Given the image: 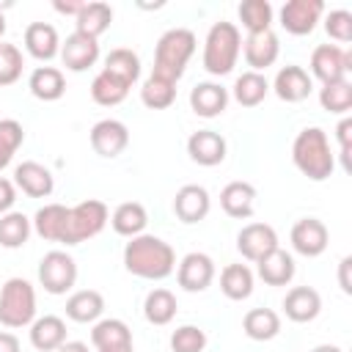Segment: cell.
<instances>
[{
  "label": "cell",
  "mask_w": 352,
  "mask_h": 352,
  "mask_svg": "<svg viewBox=\"0 0 352 352\" xmlns=\"http://www.w3.org/2000/svg\"><path fill=\"white\" fill-rule=\"evenodd\" d=\"M239 52H242V33L234 22H214L204 38V69L212 74V77H223V74H231L236 60H239Z\"/></svg>",
  "instance_id": "277c9868"
},
{
  "label": "cell",
  "mask_w": 352,
  "mask_h": 352,
  "mask_svg": "<svg viewBox=\"0 0 352 352\" xmlns=\"http://www.w3.org/2000/svg\"><path fill=\"white\" fill-rule=\"evenodd\" d=\"M198 38L190 28H170L160 36L157 47H154V77H162L168 82H179L190 58L195 55Z\"/></svg>",
  "instance_id": "3957f363"
},
{
  "label": "cell",
  "mask_w": 352,
  "mask_h": 352,
  "mask_svg": "<svg viewBox=\"0 0 352 352\" xmlns=\"http://www.w3.org/2000/svg\"><path fill=\"white\" fill-rule=\"evenodd\" d=\"M102 352H135V344H121V346H110V349H102Z\"/></svg>",
  "instance_id": "db71d44e"
},
{
  "label": "cell",
  "mask_w": 352,
  "mask_h": 352,
  "mask_svg": "<svg viewBox=\"0 0 352 352\" xmlns=\"http://www.w3.org/2000/svg\"><path fill=\"white\" fill-rule=\"evenodd\" d=\"M176 311H179V305H176V294L170 289H151L143 300V316L154 327L170 324Z\"/></svg>",
  "instance_id": "f546056e"
},
{
  "label": "cell",
  "mask_w": 352,
  "mask_h": 352,
  "mask_svg": "<svg viewBox=\"0 0 352 352\" xmlns=\"http://www.w3.org/2000/svg\"><path fill=\"white\" fill-rule=\"evenodd\" d=\"M349 267H352V256H344L338 261V286L344 294H352V283H349Z\"/></svg>",
  "instance_id": "c3c4849f"
},
{
  "label": "cell",
  "mask_w": 352,
  "mask_h": 352,
  "mask_svg": "<svg viewBox=\"0 0 352 352\" xmlns=\"http://www.w3.org/2000/svg\"><path fill=\"white\" fill-rule=\"evenodd\" d=\"M28 88L41 102H58L66 94V77L58 66H36L28 77Z\"/></svg>",
  "instance_id": "484cf974"
},
{
  "label": "cell",
  "mask_w": 352,
  "mask_h": 352,
  "mask_svg": "<svg viewBox=\"0 0 352 352\" xmlns=\"http://www.w3.org/2000/svg\"><path fill=\"white\" fill-rule=\"evenodd\" d=\"M256 272L267 286H289L294 280L297 267H294L292 253H286L283 248H275L261 261H256Z\"/></svg>",
  "instance_id": "cb8c5ba5"
},
{
  "label": "cell",
  "mask_w": 352,
  "mask_h": 352,
  "mask_svg": "<svg viewBox=\"0 0 352 352\" xmlns=\"http://www.w3.org/2000/svg\"><path fill=\"white\" fill-rule=\"evenodd\" d=\"M0 352H22L19 346V338L8 330H0Z\"/></svg>",
  "instance_id": "f907efd6"
},
{
  "label": "cell",
  "mask_w": 352,
  "mask_h": 352,
  "mask_svg": "<svg viewBox=\"0 0 352 352\" xmlns=\"http://www.w3.org/2000/svg\"><path fill=\"white\" fill-rule=\"evenodd\" d=\"M220 206L234 220L253 217V209H256V187L250 182H239V179L236 182H228L220 190Z\"/></svg>",
  "instance_id": "603a6c76"
},
{
  "label": "cell",
  "mask_w": 352,
  "mask_h": 352,
  "mask_svg": "<svg viewBox=\"0 0 352 352\" xmlns=\"http://www.w3.org/2000/svg\"><path fill=\"white\" fill-rule=\"evenodd\" d=\"M176 280L190 294L206 292L212 286V280H214V261H212V256H206L201 250L187 253L179 261V267H176Z\"/></svg>",
  "instance_id": "30bf717a"
},
{
  "label": "cell",
  "mask_w": 352,
  "mask_h": 352,
  "mask_svg": "<svg viewBox=\"0 0 352 352\" xmlns=\"http://www.w3.org/2000/svg\"><path fill=\"white\" fill-rule=\"evenodd\" d=\"M236 14H239V22H242V28H245L248 33L272 30L275 8H272L267 0H245V3H239Z\"/></svg>",
  "instance_id": "74e56055"
},
{
  "label": "cell",
  "mask_w": 352,
  "mask_h": 352,
  "mask_svg": "<svg viewBox=\"0 0 352 352\" xmlns=\"http://www.w3.org/2000/svg\"><path fill=\"white\" fill-rule=\"evenodd\" d=\"M324 30L333 41L349 44L352 41V14L346 8H333L324 14Z\"/></svg>",
  "instance_id": "f6af8a7d"
},
{
  "label": "cell",
  "mask_w": 352,
  "mask_h": 352,
  "mask_svg": "<svg viewBox=\"0 0 352 352\" xmlns=\"http://www.w3.org/2000/svg\"><path fill=\"white\" fill-rule=\"evenodd\" d=\"M228 99H231L228 96V88H223L220 82H212V80L192 85V91H190V107L201 118H217V116H223L226 107H228Z\"/></svg>",
  "instance_id": "44dd1931"
},
{
  "label": "cell",
  "mask_w": 352,
  "mask_h": 352,
  "mask_svg": "<svg viewBox=\"0 0 352 352\" xmlns=\"http://www.w3.org/2000/svg\"><path fill=\"white\" fill-rule=\"evenodd\" d=\"M102 69H104L107 74H113L116 80H121L126 88H132V85L140 80V58H138V52H132V50H126V47L110 50Z\"/></svg>",
  "instance_id": "1f68e13d"
},
{
  "label": "cell",
  "mask_w": 352,
  "mask_h": 352,
  "mask_svg": "<svg viewBox=\"0 0 352 352\" xmlns=\"http://www.w3.org/2000/svg\"><path fill=\"white\" fill-rule=\"evenodd\" d=\"M270 88L275 91V96H278L280 102L297 104V102H305V99L311 96L314 80H311V74H308L302 66L289 63V66L278 69V74H275V80H272Z\"/></svg>",
  "instance_id": "5bb4252c"
},
{
  "label": "cell",
  "mask_w": 352,
  "mask_h": 352,
  "mask_svg": "<svg viewBox=\"0 0 352 352\" xmlns=\"http://www.w3.org/2000/svg\"><path fill=\"white\" fill-rule=\"evenodd\" d=\"M324 14V3L322 0H289L280 6L278 11V19H280V28L292 36H308L314 33L316 22L322 19Z\"/></svg>",
  "instance_id": "9c48e42d"
},
{
  "label": "cell",
  "mask_w": 352,
  "mask_h": 352,
  "mask_svg": "<svg viewBox=\"0 0 352 352\" xmlns=\"http://www.w3.org/2000/svg\"><path fill=\"white\" fill-rule=\"evenodd\" d=\"M38 283L47 294H66L77 283V261L66 250H50L38 261Z\"/></svg>",
  "instance_id": "52a82bcc"
},
{
  "label": "cell",
  "mask_w": 352,
  "mask_h": 352,
  "mask_svg": "<svg viewBox=\"0 0 352 352\" xmlns=\"http://www.w3.org/2000/svg\"><path fill=\"white\" fill-rule=\"evenodd\" d=\"M14 187L22 190L30 198H50L55 190V176L50 173V168H44L36 160H25L14 168Z\"/></svg>",
  "instance_id": "2e32d148"
},
{
  "label": "cell",
  "mask_w": 352,
  "mask_h": 352,
  "mask_svg": "<svg viewBox=\"0 0 352 352\" xmlns=\"http://www.w3.org/2000/svg\"><path fill=\"white\" fill-rule=\"evenodd\" d=\"M14 201H16V187H14V182L6 179V176H0V214L11 212V209H14Z\"/></svg>",
  "instance_id": "7dc6e473"
},
{
  "label": "cell",
  "mask_w": 352,
  "mask_h": 352,
  "mask_svg": "<svg viewBox=\"0 0 352 352\" xmlns=\"http://www.w3.org/2000/svg\"><path fill=\"white\" fill-rule=\"evenodd\" d=\"M66 220H69V206H63V204H44L33 214L30 226H33V231L44 242H60L63 231H66Z\"/></svg>",
  "instance_id": "f1b7e54d"
},
{
  "label": "cell",
  "mask_w": 352,
  "mask_h": 352,
  "mask_svg": "<svg viewBox=\"0 0 352 352\" xmlns=\"http://www.w3.org/2000/svg\"><path fill=\"white\" fill-rule=\"evenodd\" d=\"M60 60L69 72H88L99 60V38L74 30L66 41H60Z\"/></svg>",
  "instance_id": "e0dca14e"
},
{
  "label": "cell",
  "mask_w": 352,
  "mask_h": 352,
  "mask_svg": "<svg viewBox=\"0 0 352 352\" xmlns=\"http://www.w3.org/2000/svg\"><path fill=\"white\" fill-rule=\"evenodd\" d=\"M107 220H110V212L102 201H96V198L80 201L77 206H69V220H66V231H63L60 242L66 248H72L85 239H94L96 234H102Z\"/></svg>",
  "instance_id": "8992f818"
},
{
  "label": "cell",
  "mask_w": 352,
  "mask_h": 352,
  "mask_svg": "<svg viewBox=\"0 0 352 352\" xmlns=\"http://www.w3.org/2000/svg\"><path fill=\"white\" fill-rule=\"evenodd\" d=\"M91 344L96 346V352L121 346V344H132V330L124 319H99L91 327Z\"/></svg>",
  "instance_id": "d590c367"
},
{
  "label": "cell",
  "mask_w": 352,
  "mask_h": 352,
  "mask_svg": "<svg viewBox=\"0 0 352 352\" xmlns=\"http://www.w3.org/2000/svg\"><path fill=\"white\" fill-rule=\"evenodd\" d=\"M242 55H245V63L250 66V72H264L270 69L278 55H280V41L272 30H264V33H248V38L242 41Z\"/></svg>",
  "instance_id": "d6986e66"
},
{
  "label": "cell",
  "mask_w": 352,
  "mask_h": 352,
  "mask_svg": "<svg viewBox=\"0 0 352 352\" xmlns=\"http://www.w3.org/2000/svg\"><path fill=\"white\" fill-rule=\"evenodd\" d=\"M55 352H88V344H82V341H66Z\"/></svg>",
  "instance_id": "816d5d0a"
},
{
  "label": "cell",
  "mask_w": 352,
  "mask_h": 352,
  "mask_svg": "<svg viewBox=\"0 0 352 352\" xmlns=\"http://www.w3.org/2000/svg\"><path fill=\"white\" fill-rule=\"evenodd\" d=\"M140 102L148 107V110H165L176 102V82H168L162 77H154L148 74L140 85Z\"/></svg>",
  "instance_id": "ab89813d"
},
{
  "label": "cell",
  "mask_w": 352,
  "mask_h": 352,
  "mask_svg": "<svg viewBox=\"0 0 352 352\" xmlns=\"http://www.w3.org/2000/svg\"><path fill=\"white\" fill-rule=\"evenodd\" d=\"M275 248H280L278 245V231L270 223H248L236 234V250L242 253V258H248L253 264L261 261Z\"/></svg>",
  "instance_id": "4fadbf2b"
},
{
  "label": "cell",
  "mask_w": 352,
  "mask_h": 352,
  "mask_svg": "<svg viewBox=\"0 0 352 352\" xmlns=\"http://www.w3.org/2000/svg\"><path fill=\"white\" fill-rule=\"evenodd\" d=\"M292 162L294 168L311 179V182H324L336 170V154L330 148V138L322 126H305L297 132L292 143Z\"/></svg>",
  "instance_id": "7a4b0ae2"
},
{
  "label": "cell",
  "mask_w": 352,
  "mask_h": 352,
  "mask_svg": "<svg viewBox=\"0 0 352 352\" xmlns=\"http://www.w3.org/2000/svg\"><path fill=\"white\" fill-rule=\"evenodd\" d=\"M3 36H6V16H3V11H0V44H3Z\"/></svg>",
  "instance_id": "11a10c76"
},
{
  "label": "cell",
  "mask_w": 352,
  "mask_h": 352,
  "mask_svg": "<svg viewBox=\"0 0 352 352\" xmlns=\"http://www.w3.org/2000/svg\"><path fill=\"white\" fill-rule=\"evenodd\" d=\"M30 344L33 349L38 352H55L60 344H66V322L55 314H44V316H36L33 324H30Z\"/></svg>",
  "instance_id": "d4e9b609"
},
{
  "label": "cell",
  "mask_w": 352,
  "mask_h": 352,
  "mask_svg": "<svg viewBox=\"0 0 352 352\" xmlns=\"http://www.w3.org/2000/svg\"><path fill=\"white\" fill-rule=\"evenodd\" d=\"M170 349L173 352H204L206 333L198 324H182L170 333Z\"/></svg>",
  "instance_id": "ee69618b"
},
{
  "label": "cell",
  "mask_w": 352,
  "mask_h": 352,
  "mask_svg": "<svg viewBox=\"0 0 352 352\" xmlns=\"http://www.w3.org/2000/svg\"><path fill=\"white\" fill-rule=\"evenodd\" d=\"M212 209V198H209V190L204 184H184L176 190V198H173V214L192 226V223H201Z\"/></svg>",
  "instance_id": "ac0fdd59"
},
{
  "label": "cell",
  "mask_w": 352,
  "mask_h": 352,
  "mask_svg": "<svg viewBox=\"0 0 352 352\" xmlns=\"http://www.w3.org/2000/svg\"><path fill=\"white\" fill-rule=\"evenodd\" d=\"M146 223H148V212L140 201H124L113 209L110 214V226L118 236H138V234H146Z\"/></svg>",
  "instance_id": "4316f807"
},
{
  "label": "cell",
  "mask_w": 352,
  "mask_h": 352,
  "mask_svg": "<svg viewBox=\"0 0 352 352\" xmlns=\"http://www.w3.org/2000/svg\"><path fill=\"white\" fill-rule=\"evenodd\" d=\"M104 314V297L96 289H80L66 300V316L80 324H94Z\"/></svg>",
  "instance_id": "83f0119b"
},
{
  "label": "cell",
  "mask_w": 352,
  "mask_h": 352,
  "mask_svg": "<svg viewBox=\"0 0 352 352\" xmlns=\"http://www.w3.org/2000/svg\"><path fill=\"white\" fill-rule=\"evenodd\" d=\"M88 140H91V148H94L99 157L113 160V157H118V154L129 146V129H126V124L118 121V118H102V121H96V124L91 126Z\"/></svg>",
  "instance_id": "7c38bea8"
},
{
  "label": "cell",
  "mask_w": 352,
  "mask_h": 352,
  "mask_svg": "<svg viewBox=\"0 0 352 352\" xmlns=\"http://www.w3.org/2000/svg\"><path fill=\"white\" fill-rule=\"evenodd\" d=\"M22 69H25V58H22V50L16 44H0V88L3 85H14L19 77H22Z\"/></svg>",
  "instance_id": "7bdbcfd3"
},
{
  "label": "cell",
  "mask_w": 352,
  "mask_h": 352,
  "mask_svg": "<svg viewBox=\"0 0 352 352\" xmlns=\"http://www.w3.org/2000/svg\"><path fill=\"white\" fill-rule=\"evenodd\" d=\"M319 104L322 110L333 116H346L352 110V82L349 80H336L319 88Z\"/></svg>",
  "instance_id": "60d3db41"
},
{
  "label": "cell",
  "mask_w": 352,
  "mask_h": 352,
  "mask_svg": "<svg viewBox=\"0 0 352 352\" xmlns=\"http://www.w3.org/2000/svg\"><path fill=\"white\" fill-rule=\"evenodd\" d=\"M253 272L248 264H226L223 272H220V292L234 300V302H242L253 294Z\"/></svg>",
  "instance_id": "4dcf8cb0"
},
{
  "label": "cell",
  "mask_w": 352,
  "mask_h": 352,
  "mask_svg": "<svg viewBox=\"0 0 352 352\" xmlns=\"http://www.w3.org/2000/svg\"><path fill=\"white\" fill-rule=\"evenodd\" d=\"M25 50L30 58L50 63L55 55H60V36L50 22H30L25 28Z\"/></svg>",
  "instance_id": "7402d4cb"
},
{
  "label": "cell",
  "mask_w": 352,
  "mask_h": 352,
  "mask_svg": "<svg viewBox=\"0 0 352 352\" xmlns=\"http://www.w3.org/2000/svg\"><path fill=\"white\" fill-rule=\"evenodd\" d=\"M36 319V289L28 278H8L0 289V324L8 330L30 327Z\"/></svg>",
  "instance_id": "5b68a950"
},
{
  "label": "cell",
  "mask_w": 352,
  "mask_h": 352,
  "mask_svg": "<svg viewBox=\"0 0 352 352\" xmlns=\"http://www.w3.org/2000/svg\"><path fill=\"white\" fill-rule=\"evenodd\" d=\"M292 248L294 253L305 256V258H316L327 250L330 245V234H327V226L316 217H300L294 226H292Z\"/></svg>",
  "instance_id": "8fae6325"
},
{
  "label": "cell",
  "mask_w": 352,
  "mask_h": 352,
  "mask_svg": "<svg viewBox=\"0 0 352 352\" xmlns=\"http://www.w3.org/2000/svg\"><path fill=\"white\" fill-rule=\"evenodd\" d=\"M231 94H234V99H236L242 107H256V104H261V102L267 99V94H270V82H267L264 74L248 69V72H242V74L234 80Z\"/></svg>",
  "instance_id": "e575fe53"
},
{
  "label": "cell",
  "mask_w": 352,
  "mask_h": 352,
  "mask_svg": "<svg viewBox=\"0 0 352 352\" xmlns=\"http://www.w3.org/2000/svg\"><path fill=\"white\" fill-rule=\"evenodd\" d=\"M283 314L286 319L297 322V324H305V322H314L319 314H322V297L314 286H292L283 297Z\"/></svg>",
  "instance_id": "ffe728a7"
},
{
  "label": "cell",
  "mask_w": 352,
  "mask_h": 352,
  "mask_svg": "<svg viewBox=\"0 0 352 352\" xmlns=\"http://www.w3.org/2000/svg\"><path fill=\"white\" fill-rule=\"evenodd\" d=\"M352 69V55L338 44H319L311 52V80L316 77L322 85L346 80V72Z\"/></svg>",
  "instance_id": "ba28073f"
},
{
  "label": "cell",
  "mask_w": 352,
  "mask_h": 352,
  "mask_svg": "<svg viewBox=\"0 0 352 352\" xmlns=\"http://www.w3.org/2000/svg\"><path fill=\"white\" fill-rule=\"evenodd\" d=\"M336 138H338V154H341V162H344V170H352L349 165V148H352V118H341L338 126H336Z\"/></svg>",
  "instance_id": "bcb514c9"
},
{
  "label": "cell",
  "mask_w": 352,
  "mask_h": 352,
  "mask_svg": "<svg viewBox=\"0 0 352 352\" xmlns=\"http://www.w3.org/2000/svg\"><path fill=\"white\" fill-rule=\"evenodd\" d=\"M82 6H85L82 0H66V3H63V0H55V3H52V8H55L58 14H66V16H77V14L82 11Z\"/></svg>",
  "instance_id": "681fc988"
},
{
  "label": "cell",
  "mask_w": 352,
  "mask_h": 352,
  "mask_svg": "<svg viewBox=\"0 0 352 352\" xmlns=\"http://www.w3.org/2000/svg\"><path fill=\"white\" fill-rule=\"evenodd\" d=\"M242 330L253 341H272L280 333V316L272 308H250L242 316Z\"/></svg>",
  "instance_id": "d6a6232c"
},
{
  "label": "cell",
  "mask_w": 352,
  "mask_h": 352,
  "mask_svg": "<svg viewBox=\"0 0 352 352\" xmlns=\"http://www.w3.org/2000/svg\"><path fill=\"white\" fill-rule=\"evenodd\" d=\"M113 22V8L107 3H85L82 11L74 16V30L77 33H85L91 38H99Z\"/></svg>",
  "instance_id": "836d02e7"
},
{
  "label": "cell",
  "mask_w": 352,
  "mask_h": 352,
  "mask_svg": "<svg viewBox=\"0 0 352 352\" xmlns=\"http://www.w3.org/2000/svg\"><path fill=\"white\" fill-rule=\"evenodd\" d=\"M126 94H129V88H126L121 80H116L113 74H107L104 69L91 80V99H94L96 104H102V107H116V104H121V102L126 99Z\"/></svg>",
  "instance_id": "f35d334b"
},
{
  "label": "cell",
  "mask_w": 352,
  "mask_h": 352,
  "mask_svg": "<svg viewBox=\"0 0 352 352\" xmlns=\"http://www.w3.org/2000/svg\"><path fill=\"white\" fill-rule=\"evenodd\" d=\"M187 154H190L192 162H198L204 168H214V165H220L226 160L228 143L214 129H198V132H192L187 138Z\"/></svg>",
  "instance_id": "9a60e30c"
},
{
  "label": "cell",
  "mask_w": 352,
  "mask_h": 352,
  "mask_svg": "<svg viewBox=\"0 0 352 352\" xmlns=\"http://www.w3.org/2000/svg\"><path fill=\"white\" fill-rule=\"evenodd\" d=\"M30 231H33V226H30L28 214L14 212V209L0 214V248H6V250L22 248L30 239Z\"/></svg>",
  "instance_id": "8d00e7d4"
},
{
  "label": "cell",
  "mask_w": 352,
  "mask_h": 352,
  "mask_svg": "<svg viewBox=\"0 0 352 352\" xmlns=\"http://www.w3.org/2000/svg\"><path fill=\"white\" fill-rule=\"evenodd\" d=\"M311 352H344V349L336 346V344H319V346H314Z\"/></svg>",
  "instance_id": "f5cc1de1"
},
{
  "label": "cell",
  "mask_w": 352,
  "mask_h": 352,
  "mask_svg": "<svg viewBox=\"0 0 352 352\" xmlns=\"http://www.w3.org/2000/svg\"><path fill=\"white\" fill-rule=\"evenodd\" d=\"M25 143V129L16 118H0V170L11 165L14 154Z\"/></svg>",
  "instance_id": "b9f144b4"
},
{
  "label": "cell",
  "mask_w": 352,
  "mask_h": 352,
  "mask_svg": "<svg viewBox=\"0 0 352 352\" xmlns=\"http://www.w3.org/2000/svg\"><path fill=\"white\" fill-rule=\"evenodd\" d=\"M124 267L135 278L165 280L176 270V250L154 234H138L124 245Z\"/></svg>",
  "instance_id": "6da1fadb"
}]
</instances>
